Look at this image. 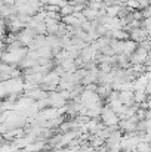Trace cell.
Returning <instances> with one entry per match:
<instances>
[{
  "mask_svg": "<svg viewBox=\"0 0 151 152\" xmlns=\"http://www.w3.org/2000/svg\"><path fill=\"white\" fill-rule=\"evenodd\" d=\"M120 12H122L120 6L113 4V6H108V7H107V16H108V18H116L117 15H120Z\"/></svg>",
  "mask_w": 151,
  "mask_h": 152,
  "instance_id": "cell-2",
  "label": "cell"
},
{
  "mask_svg": "<svg viewBox=\"0 0 151 152\" xmlns=\"http://www.w3.org/2000/svg\"><path fill=\"white\" fill-rule=\"evenodd\" d=\"M85 0H76V3H83Z\"/></svg>",
  "mask_w": 151,
  "mask_h": 152,
  "instance_id": "cell-4",
  "label": "cell"
},
{
  "mask_svg": "<svg viewBox=\"0 0 151 152\" xmlns=\"http://www.w3.org/2000/svg\"><path fill=\"white\" fill-rule=\"evenodd\" d=\"M111 36L116 39H129V34L124 33L123 30H114V31H111Z\"/></svg>",
  "mask_w": 151,
  "mask_h": 152,
  "instance_id": "cell-3",
  "label": "cell"
},
{
  "mask_svg": "<svg viewBox=\"0 0 151 152\" xmlns=\"http://www.w3.org/2000/svg\"><path fill=\"white\" fill-rule=\"evenodd\" d=\"M129 37L132 39V42H145V39H147V31L145 30H142L141 27L139 28H135V30H132L130 31V34H129Z\"/></svg>",
  "mask_w": 151,
  "mask_h": 152,
  "instance_id": "cell-1",
  "label": "cell"
}]
</instances>
